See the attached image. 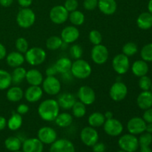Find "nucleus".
<instances>
[{
  "mask_svg": "<svg viewBox=\"0 0 152 152\" xmlns=\"http://www.w3.org/2000/svg\"><path fill=\"white\" fill-rule=\"evenodd\" d=\"M60 107L57 100L53 99H48L42 101L37 108L39 116L45 122L54 121L59 114Z\"/></svg>",
  "mask_w": 152,
  "mask_h": 152,
  "instance_id": "1",
  "label": "nucleus"
},
{
  "mask_svg": "<svg viewBox=\"0 0 152 152\" xmlns=\"http://www.w3.org/2000/svg\"><path fill=\"white\" fill-rule=\"evenodd\" d=\"M91 73V66L85 59H76L74 62H72L71 74L75 78L79 79V80H85V79L88 78Z\"/></svg>",
  "mask_w": 152,
  "mask_h": 152,
  "instance_id": "2",
  "label": "nucleus"
},
{
  "mask_svg": "<svg viewBox=\"0 0 152 152\" xmlns=\"http://www.w3.org/2000/svg\"><path fill=\"white\" fill-rule=\"evenodd\" d=\"M46 57L45 50L39 47L31 48L25 53V61L32 66L42 65L45 61Z\"/></svg>",
  "mask_w": 152,
  "mask_h": 152,
  "instance_id": "3",
  "label": "nucleus"
},
{
  "mask_svg": "<svg viewBox=\"0 0 152 152\" xmlns=\"http://www.w3.org/2000/svg\"><path fill=\"white\" fill-rule=\"evenodd\" d=\"M17 25L20 28L28 29L34 25L36 22V14L30 7H23L18 12L16 18Z\"/></svg>",
  "mask_w": 152,
  "mask_h": 152,
  "instance_id": "4",
  "label": "nucleus"
},
{
  "mask_svg": "<svg viewBox=\"0 0 152 152\" xmlns=\"http://www.w3.org/2000/svg\"><path fill=\"white\" fill-rule=\"evenodd\" d=\"M42 85L43 91L50 96H55L59 94L62 88L61 83L55 76H47L43 80Z\"/></svg>",
  "mask_w": 152,
  "mask_h": 152,
  "instance_id": "5",
  "label": "nucleus"
},
{
  "mask_svg": "<svg viewBox=\"0 0 152 152\" xmlns=\"http://www.w3.org/2000/svg\"><path fill=\"white\" fill-rule=\"evenodd\" d=\"M118 145L120 149L126 152H134L138 149L139 142L135 135L126 134L119 138Z\"/></svg>",
  "mask_w": 152,
  "mask_h": 152,
  "instance_id": "6",
  "label": "nucleus"
},
{
  "mask_svg": "<svg viewBox=\"0 0 152 152\" xmlns=\"http://www.w3.org/2000/svg\"><path fill=\"white\" fill-rule=\"evenodd\" d=\"M109 52L106 46L102 44L94 45L91 51V58L96 65H103L108 61Z\"/></svg>",
  "mask_w": 152,
  "mask_h": 152,
  "instance_id": "7",
  "label": "nucleus"
},
{
  "mask_svg": "<svg viewBox=\"0 0 152 152\" xmlns=\"http://www.w3.org/2000/svg\"><path fill=\"white\" fill-rule=\"evenodd\" d=\"M112 68L119 75H123L126 74L130 68L129 58L123 53L116 55L113 58Z\"/></svg>",
  "mask_w": 152,
  "mask_h": 152,
  "instance_id": "8",
  "label": "nucleus"
},
{
  "mask_svg": "<svg viewBox=\"0 0 152 152\" xmlns=\"http://www.w3.org/2000/svg\"><path fill=\"white\" fill-rule=\"evenodd\" d=\"M99 133L91 126H86L82 129L80 132V140L86 146L92 147L99 141Z\"/></svg>",
  "mask_w": 152,
  "mask_h": 152,
  "instance_id": "9",
  "label": "nucleus"
},
{
  "mask_svg": "<svg viewBox=\"0 0 152 152\" xmlns=\"http://www.w3.org/2000/svg\"><path fill=\"white\" fill-rule=\"evenodd\" d=\"M69 12L63 5H56L52 7L49 13V18L53 24L62 25L68 19Z\"/></svg>",
  "mask_w": 152,
  "mask_h": 152,
  "instance_id": "10",
  "label": "nucleus"
},
{
  "mask_svg": "<svg viewBox=\"0 0 152 152\" xmlns=\"http://www.w3.org/2000/svg\"><path fill=\"white\" fill-rule=\"evenodd\" d=\"M128 94V87L124 83L117 81L111 86L109 96L114 102L123 101Z\"/></svg>",
  "mask_w": 152,
  "mask_h": 152,
  "instance_id": "11",
  "label": "nucleus"
},
{
  "mask_svg": "<svg viewBox=\"0 0 152 152\" xmlns=\"http://www.w3.org/2000/svg\"><path fill=\"white\" fill-rule=\"evenodd\" d=\"M103 129L105 134L111 137H118L123 133V125L120 120L115 118H111L105 120L103 124Z\"/></svg>",
  "mask_w": 152,
  "mask_h": 152,
  "instance_id": "12",
  "label": "nucleus"
},
{
  "mask_svg": "<svg viewBox=\"0 0 152 152\" xmlns=\"http://www.w3.org/2000/svg\"><path fill=\"white\" fill-rule=\"evenodd\" d=\"M37 138L43 144L51 145L57 140V133L53 128L44 126L39 129L37 132Z\"/></svg>",
  "mask_w": 152,
  "mask_h": 152,
  "instance_id": "13",
  "label": "nucleus"
},
{
  "mask_svg": "<svg viewBox=\"0 0 152 152\" xmlns=\"http://www.w3.org/2000/svg\"><path fill=\"white\" fill-rule=\"evenodd\" d=\"M77 97L86 105H91L96 100V94L91 87L83 86L77 91Z\"/></svg>",
  "mask_w": 152,
  "mask_h": 152,
  "instance_id": "14",
  "label": "nucleus"
},
{
  "mask_svg": "<svg viewBox=\"0 0 152 152\" xmlns=\"http://www.w3.org/2000/svg\"><path fill=\"white\" fill-rule=\"evenodd\" d=\"M146 123L142 118L139 117H132L127 123V130L129 134L134 135L141 134L145 132Z\"/></svg>",
  "mask_w": 152,
  "mask_h": 152,
  "instance_id": "15",
  "label": "nucleus"
},
{
  "mask_svg": "<svg viewBox=\"0 0 152 152\" xmlns=\"http://www.w3.org/2000/svg\"><path fill=\"white\" fill-rule=\"evenodd\" d=\"M49 152H76L74 143L69 140L57 139L50 145Z\"/></svg>",
  "mask_w": 152,
  "mask_h": 152,
  "instance_id": "16",
  "label": "nucleus"
},
{
  "mask_svg": "<svg viewBox=\"0 0 152 152\" xmlns=\"http://www.w3.org/2000/svg\"><path fill=\"white\" fill-rule=\"evenodd\" d=\"M80 35V31L74 25H68L64 28L61 31L60 37L63 42L71 44L77 41Z\"/></svg>",
  "mask_w": 152,
  "mask_h": 152,
  "instance_id": "17",
  "label": "nucleus"
},
{
  "mask_svg": "<svg viewBox=\"0 0 152 152\" xmlns=\"http://www.w3.org/2000/svg\"><path fill=\"white\" fill-rule=\"evenodd\" d=\"M42 88L40 86H30L24 92V97L31 103H34L42 99L43 96Z\"/></svg>",
  "mask_w": 152,
  "mask_h": 152,
  "instance_id": "18",
  "label": "nucleus"
},
{
  "mask_svg": "<svg viewBox=\"0 0 152 152\" xmlns=\"http://www.w3.org/2000/svg\"><path fill=\"white\" fill-rule=\"evenodd\" d=\"M23 152H43L44 144L38 138H28L22 142Z\"/></svg>",
  "mask_w": 152,
  "mask_h": 152,
  "instance_id": "19",
  "label": "nucleus"
},
{
  "mask_svg": "<svg viewBox=\"0 0 152 152\" xmlns=\"http://www.w3.org/2000/svg\"><path fill=\"white\" fill-rule=\"evenodd\" d=\"M7 65L11 68H17L22 66L25 62V55L19 51H12L7 54L5 57Z\"/></svg>",
  "mask_w": 152,
  "mask_h": 152,
  "instance_id": "20",
  "label": "nucleus"
},
{
  "mask_svg": "<svg viewBox=\"0 0 152 152\" xmlns=\"http://www.w3.org/2000/svg\"><path fill=\"white\" fill-rule=\"evenodd\" d=\"M97 7L103 14L111 16L117 11V4L116 0H98Z\"/></svg>",
  "mask_w": 152,
  "mask_h": 152,
  "instance_id": "21",
  "label": "nucleus"
},
{
  "mask_svg": "<svg viewBox=\"0 0 152 152\" xmlns=\"http://www.w3.org/2000/svg\"><path fill=\"white\" fill-rule=\"evenodd\" d=\"M138 107L142 110H146L152 107V92L149 91H142L137 98Z\"/></svg>",
  "mask_w": 152,
  "mask_h": 152,
  "instance_id": "22",
  "label": "nucleus"
},
{
  "mask_svg": "<svg viewBox=\"0 0 152 152\" xmlns=\"http://www.w3.org/2000/svg\"><path fill=\"white\" fill-rule=\"evenodd\" d=\"M57 102L60 108L64 110H70L75 103L76 98L73 94L66 92L58 96Z\"/></svg>",
  "mask_w": 152,
  "mask_h": 152,
  "instance_id": "23",
  "label": "nucleus"
},
{
  "mask_svg": "<svg viewBox=\"0 0 152 152\" xmlns=\"http://www.w3.org/2000/svg\"><path fill=\"white\" fill-rule=\"evenodd\" d=\"M25 80L30 86H40L44 78L42 74L39 70L33 68L27 71Z\"/></svg>",
  "mask_w": 152,
  "mask_h": 152,
  "instance_id": "24",
  "label": "nucleus"
},
{
  "mask_svg": "<svg viewBox=\"0 0 152 152\" xmlns=\"http://www.w3.org/2000/svg\"><path fill=\"white\" fill-rule=\"evenodd\" d=\"M132 71L137 77L145 76L148 72V65L144 60H137L132 65Z\"/></svg>",
  "mask_w": 152,
  "mask_h": 152,
  "instance_id": "25",
  "label": "nucleus"
},
{
  "mask_svg": "<svg viewBox=\"0 0 152 152\" xmlns=\"http://www.w3.org/2000/svg\"><path fill=\"white\" fill-rule=\"evenodd\" d=\"M24 97V91L20 87L13 86L10 87L6 93V98L8 101L12 102H18Z\"/></svg>",
  "mask_w": 152,
  "mask_h": 152,
  "instance_id": "26",
  "label": "nucleus"
},
{
  "mask_svg": "<svg viewBox=\"0 0 152 152\" xmlns=\"http://www.w3.org/2000/svg\"><path fill=\"white\" fill-rule=\"evenodd\" d=\"M54 67L59 74H65L71 72V68L72 65V61L68 57H61L55 62Z\"/></svg>",
  "mask_w": 152,
  "mask_h": 152,
  "instance_id": "27",
  "label": "nucleus"
},
{
  "mask_svg": "<svg viewBox=\"0 0 152 152\" xmlns=\"http://www.w3.org/2000/svg\"><path fill=\"white\" fill-rule=\"evenodd\" d=\"M137 26L142 30H148L152 28V14L149 12H143L137 19Z\"/></svg>",
  "mask_w": 152,
  "mask_h": 152,
  "instance_id": "28",
  "label": "nucleus"
},
{
  "mask_svg": "<svg viewBox=\"0 0 152 152\" xmlns=\"http://www.w3.org/2000/svg\"><path fill=\"white\" fill-rule=\"evenodd\" d=\"M23 123L22 116L17 112H13L7 122V126L10 131H17L20 129Z\"/></svg>",
  "mask_w": 152,
  "mask_h": 152,
  "instance_id": "29",
  "label": "nucleus"
},
{
  "mask_svg": "<svg viewBox=\"0 0 152 152\" xmlns=\"http://www.w3.org/2000/svg\"><path fill=\"white\" fill-rule=\"evenodd\" d=\"M105 120H105L104 114L96 111L89 115L88 118V123L89 126L91 127L98 128L103 126Z\"/></svg>",
  "mask_w": 152,
  "mask_h": 152,
  "instance_id": "30",
  "label": "nucleus"
},
{
  "mask_svg": "<svg viewBox=\"0 0 152 152\" xmlns=\"http://www.w3.org/2000/svg\"><path fill=\"white\" fill-rule=\"evenodd\" d=\"M73 116L70 113L62 112L59 113L56 118L55 119V123L60 128H67L71 126L73 123Z\"/></svg>",
  "mask_w": 152,
  "mask_h": 152,
  "instance_id": "31",
  "label": "nucleus"
},
{
  "mask_svg": "<svg viewBox=\"0 0 152 152\" xmlns=\"http://www.w3.org/2000/svg\"><path fill=\"white\" fill-rule=\"evenodd\" d=\"M22 140L17 137H9L4 141V146L8 151L13 152L20 150L22 148Z\"/></svg>",
  "mask_w": 152,
  "mask_h": 152,
  "instance_id": "32",
  "label": "nucleus"
},
{
  "mask_svg": "<svg viewBox=\"0 0 152 152\" xmlns=\"http://www.w3.org/2000/svg\"><path fill=\"white\" fill-rule=\"evenodd\" d=\"M12 84L11 74L4 69H0V91L7 90Z\"/></svg>",
  "mask_w": 152,
  "mask_h": 152,
  "instance_id": "33",
  "label": "nucleus"
},
{
  "mask_svg": "<svg viewBox=\"0 0 152 152\" xmlns=\"http://www.w3.org/2000/svg\"><path fill=\"white\" fill-rule=\"evenodd\" d=\"M70 22L74 26H80L83 25L86 20L84 13L82 11L78 10H76L74 11L69 13V16H68Z\"/></svg>",
  "mask_w": 152,
  "mask_h": 152,
  "instance_id": "34",
  "label": "nucleus"
},
{
  "mask_svg": "<svg viewBox=\"0 0 152 152\" xmlns=\"http://www.w3.org/2000/svg\"><path fill=\"white\" fill-rule=\"evenodd\" d=\"M27 71L25 68L20 66L15 68L11 74L12 83L14 84H19L22 83L24 80H25Z\"/></svg>",
  "mask_w": 152,
  "mask_h": 152,
  "instance_id": "35",
  "label": "nucleus"
},
{
  "mask_svg": "<svg viewBox=\"0 0 152 152\" xmlns=\"http://www.w3.org/2000/svg\"><path fill=\"white\" fill-rule=\"evenodd\" d=\"M63 41L60 37L52 36L46 40V48L50 50H56L61 48Z\"/></svg>",
  "mask_w": 152,
  "mask_h": 152,
  "instance_id": "36",
  "label": "nucleus"
},
{
  "mask_svg": "<svg viewBox=\"0 0 152 152\" xmlns=\"http://www.w3.org/2000/svg\"><path fill=\"white\" fill-rule=\"evenodd\" d=\"M72 110V114L76 118H82L84 117L87 112L86 109V105L83 104L80 101H76L75 103L74 104L73 107L71 108Z\"/></svg>",
  "mask_w": 152,
  "mask_h": 152,
  "instance_id": "37",
  "label": "nucleus"
},
{
  "mask_svg": "<svg viewBox=\"0 0 152 152\" xmlns=\"http://www.w3.org/2000/svg\"><path fill=\"white\" fill-rule=\"evenodd\" d=\"M138 51V47L136 43L132 42H129L126 43L123 46L122 48V52L123 54L127 56L128 57L129 56H132L134 54H136Z\"/></svg>",
  "mask_w": 152,
  "mask_h": 152,
  "instance_id": "38",
  "label": "nucleus"
},
{
  "mask_svg": "<svg viewBox=\"0 0 152 152\" xmlns=\"http://www.w3.org/2000/svg\"><path fill=\"white\" fill-rule=\"evenodd\" d=\"M15 47L17 51L25 54L27 50L29 49V44L26 39L24 37H19L16 40Z\"/></svg>",
  "mask_w": 152,
  "mask_h": 152,
  "instance_id": "39",
  "label": "nucleus"
},
{
  "mask_svg": "<svg viewBox=\"0 0 152 152\" xmlns=\"http://www.w3.org/2000/svg\"><path fill=\"white\" fill-rule=\"evenodd\" d=\"M142 60L145 62H152V43H149L142 47L140 51Z\"/></svg>",
  "mask_w": 152,
  "mask_h": 152,
  "instance_id": "40",
  "label": "nucleus"
},
{
  "mask_svg": "<svg viewBox=\"0 0 152 152\" xmlns=\"http://www.w3.org/2000/svg\"><path fill=\"white\" fill-rule=\"evenodd\" d=\"M88 39L90 42L93 45L101 44L102 41V34L97 30H92V31H91L90 33H89Z\"/></svg>",
  "mask_w": 152,
  "mask_h": 152,
  "instance_id": "41",
  "label": "nucleus"
},
{
  "mask_svg": "<svg viewBox=\"0 0 152 152\" xmlns=\"http://www.w3.org/2000/svg\"><path fill=\"white\" fill-rule=\"evenodd\" d=\"M83 54V48L78 44H74L70 48V55L73 59H81Z\"/></svg>",
  "mask_w": 152,
  "mask_h": 152,
  "instance_id": "42",
  "label": "nucleus"
},
{
  "mask_svg": "<svg viewBox=\"0 0 152 152\" xmlns=\"http://www.w3.org/2000/svg\"><path fill=\"white\" fill-rule=\"evenodd\" d=\"M139 145L140 146H149L152 142V135L151 134L148 133H142L140 137L138 139Z\"/></svg>",
  "mask_w": 152,
  "mask_h": 152,
  "instance_id": "43",
  "label": "nucleus"
},
{
  "mask_svg": "<svg viewBox=\"0 0 152 152\" xmlns=\"http://www.w3.org/2000/svg\"><path fill=\"white\" fill-rule=\"evenodd\" d=\"M151 80L148 76L145 75L140 77L139 87L142 91H149V89H151Z\"/></svg>",
  "mask_w": 152,
  "mask_h": 152,
  "instance_id": "44",
  "label": "nucleus"
},
{
  "mask_svg": "<svg viewBox=\"0 0 152 152\" xmlns=\"http://www.w3.org/2000/svg\"><path fill=\"white\" fill-rule=\"evenodd\" d=\"M63 6L69 13H71V12L77 10L79 6V2L77 0H66Z\"/></svg>",
  "mask_w": 152,
  "mask_h": 152,
  "instance_id": "45",
  "label": "nucleus"
},
{
  "mask_svg": "<svg viewBox=\"0 0 152 152\" xmlns=\"http://www.w3.org/2000/svg\"><path fill=\"white\" fill-rule=\"evenodd\" d=\"M98 6V0H84L83 7L87 10H94Z\"/></svg>",
  "mask_w": 152,
  "mask_h": 152,
  "instance_id": "46",
  "label": "nucleus"
},
{
  "mask_svg": "<svg viewBox=\"0 0 152 152\" xmlns=\"http://www.w3.org/2000/svg\"><path fill=\"white\" fill-rule=\"evenodd\" d=\"M106 147L103 142H101L98 141L96 143L92 146V151L93 152H105Z\"/></svg>",
  "mask_w": 152,
  "mask_h": 152,
  "instance_id": "47",
  "label": "nucleus"
},
{
  "mask_svg": "<svg viewBox=\"0 0 152 152\" xmlns=\"http://www.w3.org/2000/svg\"><path fill=\"white\" fill-rule=\"evenodd\" d=\"M29 106L27 104L22 103L18 105V107L16 108V112L22 116L24 114H26L29 111Z\"/></svg>",
  "mask_w": 152,
  "mask_h": 152,
  "instance_id": "48",
  "label": "nucleus"
},
{
  "mask_svg": "<svg viewBox=\"0 0 152 152\" xmlns=\"http://www.w3.org/2000/svg\"><path fill=\"white\" fill-rule=\"evenodd\" d=\"M142 119L146 123H152V108L145 110V112L142 115Z\"/></svg>",
  "mask_w": 152,
  "mask_h": 152,
  "instance_id": "49",
  "label": "nucleus"
},
{
  "mask_svg": "<svg viewBox=\"0 0 152 152\" xmlns=\"http://www.w3.org/2000/svg\"><path fill=\"white\" fill-rule=\"evenodd\" d=\"M19 6L23 7H29L33 2V0H17Z\"/></svg>",
  "mask_w": 152,
  "mask_h": 152,
  "instance_id": "50",
  "label": "nucleus"
},
{
  "mask_svg": "<svg viewBox=\"0 0 152 152\" xmlns=\"http://www.w3.org/2000/svg\"><path fill=\"white\" fill-rule=\"evenodd\" d=\"M7 56V50L2 43L0 42V61L4 59Z\"/></svg>",
  "mask_w": 152,
  "mask_h": 152,
  "instance_id": "51",
  "label": "nucleus"
},
{
  "mask_svg": "<svg viewBox=\"0 0 152 152\" xmlns=\"http://www.w3.org/2000/svg\"><path fill=\"white\" fill-rule=\"evenodd\" d=\"M45 74L47 76H55L56 74H58V72L56 71V68L54 67V65H53V66H50L47 68Z\"/></svg>",
  "mask_w": 152,
  "mask_h": 152,
  "instance_id": "52",
  "label": "nucleus"
},
{
  "mask_svg": "<svg viewBox=\"0 0 152 152\" xmlns=\"http://www.w3.org/2000/svg\"><path fill=\"white\" fill-rule=\"evenodd\" d=\"M7 120H6L5 117L0 116V131H2L7 127Z\"/></svg>",
  "mask_w": 152,
  "mask_h": 152,
  "instance_id": "53",
  "label": "nucleus"
},
{
  "mask_svg": "<svg viewBox=\"0 0 152 152\" xmlns=\"http://www.w3.org/2000/svg\"><path fill=\"white\" fill-rule=\"evenodd\" d=\"M13 0H0V4L4 7H8L13 4Z\"/></svg>",
  "mask_w": 152,
  "mask_h": 152,
  "instance_id": "54",
  "label": "nucleus"
},
{
  "mask_svg": "<svg viewBox=\"0 0 152 152\" xmlns=\"http://www.w3.org/2000/svg\"><path fill=\"white\" fill-rule=\"evenodd\" d=\"M104 116H105V120H109V119L113 118V117H114V114H113V113L111 112V111H106L105 114H104Z\"/></svg>",
  "mask_w": 152,
  "mask_h": 152,
  "instance_id": "55",
  "label": "nucleus"
},
{
  "mask_svg": "<svg viewBox=\"0 0 152 152\" xmlns=\"http://www.w3.org/2000/svg\"><path fill=\"white\" fill-rule=\"evenodd\" d=\"M140 152H152V150L149 146H140Z\"/></svg>",
  "mask_w": 152,
  "mask_h": 152,
  "instance_id": "56",
  "label": "nucleus"
},
{
  "mask_svg": "<svg viewBox=\"0 0 152 152\" xmlns=\"http://www.w3.org/2000/svg\"><path fill=\"white\" fill-rule=\"evenodd\" d=\"M145 132L149 134H152V123H146V127H145Z\"/></svg>",
  "mask_w": 152,
  "mask_h": 152,
  "instance_id": "57",
  "label": "nucleus"
},
{
  "mask_svg": "<svg viewBox=\"0 0 152 152\" xmlns=\"http://www.w3.org/2000/svg\"><path fill=\"white\" fill-rule=\"evenodd\" d=\"M148 12L152 14V0H150V1H148Z\"/></svg>",
  "mask_w": 152,
  "mask_h": 152,
  "instance_id": "58",
  "label": "nucleus"
},
{
  "mask_svg": "<svg viewBox=\"0 0 152 152\" xmlns=\"http://www.w3.org/2000/svg\"><path fill=\"white\" fill-rule=\"evenodd\" d=\"M117 152H126V151H123V150H120V151H118Z\"/></svg>",
  "mask_w": 152,
  "mask_h": 152,
  "instance_id": "59",
  "label": "nucleus"
},
{
  "mask_svg": "<svg viewBox=\"0 0 152 152\" xmlns=\"http://www.w3.org/2000/svg\"><path fill=\"white\" fill-rule=\"evenodd\" d=\"M13 152H23V151H19H19H13Z\"/></svg>",
  "mask_w": 152,
  "mask_h": 152,
  "instance_id": "60",
  "label": "nucleus"
},
{
  "mask_svg": "<svg viewBox=\"0 0 152 152\" xmlns=\"http://www.w3.org/2000/svg\"><path fill=\"white\" fill-rule=\"evenodd\" d=\"M151 92H152V84H151Z\"/></svg>",
  "mask_w": 152,
  "mask_h": 152,
  "instance_id": "61",
  "label": "nucleus"
},
{
  "mask_svg": "<svg viewBox=\"0 0 152 152\" xmlns=\"http://www.w3.org/2000/svg\"><path fill=\"white\" fill-rule=\"evenodd\" d=\"M134 152H137V151H134Z\"/></svg>",
  "mask_w": 152,
  "mask_h": 152,
  "instance_id": "62",
  "label": "nucleus"
}]
</instances>
